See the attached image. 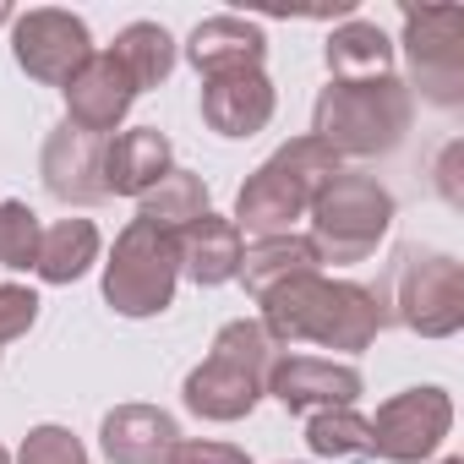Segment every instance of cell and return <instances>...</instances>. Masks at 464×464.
I'll return each instance as SVG.
<instances>
[{"mask_svg":"<svg viewBox=\"0 0 464 464\" xmlns=\"http://www.w3.org/2000/svg\"><path fill=\"white\" fill-rule=\"evenodd\" d=\"M404 55L415 88L453 110L464 99V12L459 6H420L404 12Z\"/></svg>","mask_w":464,"mask_h":464,"instance_id":"8992f818","label":"cell"},{"mask_svg":"<svg viewBox=\"0 0 464 464\" xmlns=\"http://www.w3.org/2000/svg\"><path fill=\"white\" fill-rule=\"evenodd\" d=\"M39 323V295L28 285H0V344L23 339Z\"/></svg>","mask_w":464,"mask_h":464,"instance_id":"f1b7e54d","label":"cell"},{"mask_svg":"<svg viewBox=\"0 0 464 464\" xmlns=\"http://www.w3.org/2000/svg\"><path fill=\"white\" fill-rule=\"evenodd\" d=\"M399 323L420 339H453L464 328V268L437 246H404L393 263Z\"/></svg>","mask_w":464,"mask_h":464,"instance_id":"5b68a950","label":"cell"},{"mask_svg":"<svg viewBox=\"0 0 464 464\" xmlns=\"http://www.w3.org/2000/svg\"><path fill=\"white\" fill-rule=\"evenodd\" d=\"M442 464H464V459H442Z\"/></svg>","mask_w":464,"mask_h":464,"instance_id":"836d02e7","label":"cell"},{"mask_svg":"<svg viewBox=\"0 0 464 464\" xmlns=\"http://www.w3.org/2000/svg\"><path fill=\"white\" fill-rule=\"evenodd\" d=\"M208 355H218V361H229V366H241V372H252V377H263V388H268V372H274V361H279L285 350L268 339L263 323L236 317V323H224V328L213 334V350H208Z\"/></svg>","mask_w":464,"mask_h":464,"instance_id":"d4e9b609","label":"cell"},{"mask_svg":"<svg viewBox=\"0 0 464 464\" xmlns=\"http://www.w3.org/2000/svg\"><path fill=\"white\" fill-rule=\"evenodd\" d=\"M175 169V148L159 126H131L104 142V191L110 197H142Z\"/></svg>","mask_w":464,"mask_h":464,"instance_id":"2e32d148","label":"cell"},{"mask_svg":"<svg viewBox=\"0 0 464 464\" xmlns=\"http://www.w3.org/2000/svg\"><path fill=\"white\" fill-rule=\"evenodd\" d=\"M12 55L17 66L44 82V88H66L77 77V66L93 55V34L77 12H61V6H39V12H23L12 17Z\"/></svg>","mask_w":464,"mask_h":464,"instance_id":"ba28073f","label":"cell"},{"mask_svg":"<svg viewBox=\"0 0 464 464\" xmlns=\"http://www.w3.org/2000/svg\"><path fill=\"white\" fill-rule=\"evenodd\" d=\"M175 285H180V246H175V236L131 218L115 236V252L104 263V301L121 317H159V312H169Z\"/></svg>","mask_w":464,"mask_h":464,"instance_id":"277c9868","label":"cell"},{"mask_svg":"<svg viewBox=\"0 0 464 464\" xmlns=\"http://www.w3.org/2000/svg\"><path fill=\"white\" fill-rule=\"evenodd\" d=\"M279 110V93L268 82V72H224V77H208L202 82V121L208 131L241 142V137H257Z\"/></svg>","mask_w":464,"mask_h":464,"instance_id":"7c38bea8","label":"cell"},{"mask_svg":"<svg viewBox=\"0 0 464 464\" xmlns=\"http://www.w3.org/2000/svg\"><path fill=\"white\" fill-rule=\"evenodd\" d=\"M257 306H263V328L279 350L285 344H323V350L361 355L388 328V306L377 290H366L355 279H328V274L290 279L285 290H274Z\"/></svg>","mask_w":464,"mask_h":464,"instance_id":"6da1fadb","label":"cell"},{"mask_svg":"<svg viewBox=\"0 0 464 464\" xmlns=\"http://www.w3.org/2000/svg\"><path fill=\"white\" fill-rule=\"evenodd\" d=\"M186 61L208 77H224V72H263L268 61V34L246 17H202L186 39Z\"/></svg>","mask_w":464,"mask_h":464,"instance_id":"5bb4252c","label":"cell"},{"mask_svg":"<svg viewBox=\"0 0 464 464\" xmlns=\"http://www.w3.org/2000/svg\"><path fill=\"white\" fill-rule=\"evenodd\" d=\"M361 372L350 361H323V355H279L268 372V388L290 415H317V410H350L361 399Z\"/></svg>","mask_w":464,"mask_h":464,"instance_id":"30bf717a","label":"cell"},{"mask_svg":"<svg viewBox=\"0 0 464 464\" xmlns=\"http://www.w3.org/2000/svg\"><path fill=\"white\" fill-rule=\"evenodd\" d=\"M17 464H88V453H82V442H77L66 426L44 420V426H34V431L23 437Z\"/></svg>","mask_w":464,"mask_h":464,"instance_id":"83f0119b","label":"cell"},{"mask_svg":"<svg viewBox=\"0 0 464 464\" xmlns=\"http://www.w3.org/2000/svg\"><path fill=\"white\" fill-rule=\"evenodd\" d=\"M180 399H186V410H191L197 420H218V426H229V420H246V415L257 410V399H263V377H252V372H241V366H229V361L208 355L202 366L186 372Z\"/></svg>","mask_w":464,"mask_h":464,"instance_id":"9a60e30c","label":"cell"},{"mask_svg":"<svg viewBox=\"0 0 464 464\" xmlns=\"http://www.w3.org/2000/svg\"><path fill=\"white\" fill-rule=\"evenodd\" d=\"M415 121V93L399 77L382 82H328L312 104V137L339 159H377L404 142Z\"/></svg>","mask_w":464,"mask_h":464,"instance_id":"7a4b0ae2","label":"cell"},{"mask_svg":"<svg viewBox=\"0 0 464 464\" xmlns=\"http://www.w3.org/2000/svg\"><path fill=\"white\" fill-rule=\"evenodd\" d=\"M121 66H126V77L137 82V93H148V88H164L169 82V72H175V61H180V44L169 39V28H159V23H126L121 34H115V50H110Z\"/></svg>","mask_w":464,"mask_h":464,"instance_id":"7402d4cb","label":"cell"},{"mask_svg":"<svg viewBox=\"0 0 464 464\" xmlns=\"http://www.w3.org/2000/svg\"><path fill=\"white\" fill-rule=\"evenodd\" d=\"M104 142L110 137H93L72 121H61L50 137H44V153H39V175H44V191L66 208H93L104 202Z\"/></svg>","mask_w":464,"mask_h":464,"instance_id":"9c48e42d","label":"cell"},{"mask_svg":"<svg viewBox=\"0 0 464 464\" xmlns=\"http://www.w3.org/2000/svg\"><path fill=\"white\" fill-rule=\"evenodd\" d=\"M164 464H252V453L236 442H218V437H180Z\"/></svg>","mask_w":464,"mask_h":464,"instance_id":"f546056e","label":"cell"},{"mask_svg":"<svg viewBox=\"0 0 464 464\" xmlns=\"http://www.w3.org/2000/svg\"><path fill=\"white\" fill-rule=\"evenodd\" d=\"M39 241L44 224L28 202H0V268H34L39 263Z\"/></svg>","mask_w":464,"mask_h":464,"instance_id":"4316f807","label":"cell"},{"mask_svg":"<svg viewBox=\"0 0 464 464\" xmlns=\"http://www.w3.org/2000/svg\"><path fill=\"white\" fill-rule=\"evenodd\" d=\"M175 246H180V274H186L191 285H202V290L229 285V279L241 274V252H246L241 229L229 224V218H218L213 208H208L197 224H186V229H180Z\"/></svg>","mask_w":464,"mask_h":464,"instance_id":"ac0fdd59","label":"cell"},{"mask_svg":"<svg viewBox=\"0 0 464 464\" xmlns=\"http://www.w3.org/2000/svg\"><path fill=\"white\" fill-rule=\"evenodd\" d=\"M268 164H274V169H285L306 202H312V197H317V191H323L334 175H344V159H339L334 148H323L312 131H306V137H295V142H285V148H279Z\"/></svg>","mask_w":464,"mask_h":464,"instance_id":"484cf974","label":"cell"},{"mask_svg":"<svg viewBox=\"0 0 464 464\" xmlns=\"http://www.w3.org/2000/svg\"><path fill=\"white\" fill-rule=\"evenodd\" d=\"M312 246H317V263H366L388 224H393V191L377 180V175H334L317 197H312Z\"/></svg>","mask_w":464,"mask_h":464,"instance_id":"3957f363","label":"cell"},{"mask_svg":"<svg viewBox=\"0 0 464 464\" xmlns=\"http://www.w3.org/2000/svg\"><path fill=\"white\" fill-rule=\"evenodd\" d=\"M0 23H12V6H6V0H0Z\"/></svg>","mask_w":464,"mask_h":464,"instance_id":"1f68e13d","label":"cell"},{"mask_svg":"<svg viewBox=\"0 0 464 464\" xmlns=\"http://www.w3.org/2000/svg\"><path fill=\"white\" fill-rule=\"evenodd\" d=\"M312 202L295 191V180L285 175V169H274V164H257L252 175H246V186H241V197H236V224L241 236H257V241H268V236H290V224L306 213Z\"/></svg>","mask_w":464,"mask_h":464,"instance_id":"e0dca14e","label":"cell"},{"mask_svg":"<svg viewBox=\"0 0 464 464\" xmlns=\"http://www.w3.org/2000/svg\"><path fill=\"white\" fill-rule=\"evenodd\" d=\"M323 61H328V82H350V88L355 82H382V77H393V39L377 23L350 17L344 28L328 34Z\"/></svg>","mask_w":464,"mask_h":464,"instance_id":"ffe728a7","label":"cell"},{"mask_svg":"<svg viewBox=\"0 0 464 464\" xmlns=\"http://www.w3.org/2000/svg\"><path fill=\"white\" fill-rule=\"evenodd\" d=\"M306 448L317 459H366L372 453V426L355 404L350 410H317L306 420Z\"/></svg>","mask_w":464,"mask_h":464,"instance_id":"cb8c5ba5","label":"cell"},{"mask_svg":"<svg viewBox=\"0 0 464 464\" xmlns=\"http://www.w3.org/2000/svg\"><path fill=\"white\" fill-rule=\"evenodd\" d=\"M180 442V426L159 404H115L99 426V448L110 464H164Z\"/></svg>","mask_w":464,"mask_h":464,"instance_id":"4fadbf2b","label":"cell"},{"mask_svg":"<svg viewBox=\"0 0 464 464\" xmlns=\"http://www.w3.org/2000/svg\"><path fill=\"white\" fill-rule=\"evenodd\" d=\"M202 213H208V186L191 169H169L153 191L137 197V218L153 224V229H164V236H180V229L197 224Z\"/></svg>","mask_w":464,"mask_h":464,"instance_id":"603a6c76","label":"cell"},{"mask_svg":"<svg viewBox=\"0 0 464 464\" xmlns=\"http://www.w3.org/2000/svg\"><path fill=\"white\" fill-rule=\"evenodd\" d=\"M306 274H323V263H317V246L306 241V236H268V241H252L246 252H241V285H246V295L252 301H268L274 290H285L290 279H306Z\"/></svg>","mask_w":464,"mask_h":464,"instance_id":"d6986e66","label":"cell"},{"mask_svg":"<svg viewBox=\"0 0 464 464\" xmlns=\"http://www.w3.org/2000/svg\"><path fill=\"white\" fill-rule=\"evenodd\" d=\"M0 464H12V453H6V448H0Z\"/></svg>","mask_w":464,"mask_h":464,"instance_id":"d6a6232c","label":"cell"},{"mask_svg":"<svg viewBox=\"0 0 464 464\" xmlns=\"http://www.w3.org/2000/svg\"><path fill=\"white\" fill-rule=\"evenodd\" d=\"M61 93H66V121L93 131V137H110L137 104V82L126 77V66L110 50H93Z\"/></svg>","mask_w":464,"mask_h":464,"instance_id":"8fae6325","label":"cell"},{"mask_svg":"<svg viewBox=\"0 0 464 464\" xmlns=\"http://www.w3.org/2000/svg\"><path fill=\"white\" fill-rule=\"evenodd\" d=\"M372 426V453L388 464H420L442 448V437L453 431V399L442 388H404L388 404H377Z\"/></svg>","mask_w":464,"mask_h":464,"instance_id":"52a82bcc","label":"cell"},{"mask_svg":"<svg viewBox=\"0 0 464 464\" xmlns=\"http://www.w3.org/2000/svg\"><path fill=\"white\" fill-rule=\"evenodd\" d=\"M459 153H464V148H459V142H453V148H448V153H442V175H437V186H442V197H448V202H453V208H459V202H464V191H459V175H453V164H459Z\"/></svg>","mask_w":464,"mask_h":464,"instance_id":"4dcf8cb0","label":"cell"},{"mask_svg":"<svg viewBox=\"0 0 464 464\" xmlns=\"http://www.w3.org/2000/svg\"><path fill=\"white\" fill-rule=\"evenodd\" d=\"M93 263H99V229H93V218H61V224L44 229L34 274L44 285H77Z\"/></svg>","mask_w":464,"mask_h":464,"instance_id":"44dd1931","label":"cell"}]
</instances>
